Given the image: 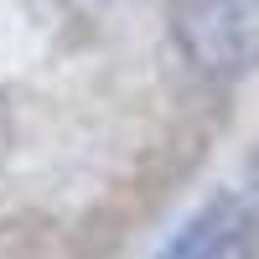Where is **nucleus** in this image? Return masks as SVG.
Returning <instances> with one entry per match:
<instances>
[{
  "mask_svg": "<svg viewBox=\"0 0 259 259\" xmlns=\"http://www.w3.org/2000/svg\"><path fill=\"white\" fill-rule=\"evenodd\" d=\"M171 31H177V47L187 52V62L212 78L239 73L254 52V31L239 0H177Z\"/></svg>",
  "mask_w": 259,
  "mask_h": 259,
  "instance_id": "f257e3e1",
  "label": "nucleus"
},
{
  "mask_svg": "<svg viewBox=\"0 0 259 259\" xmlns=\"http://www.w3.org/2000/svg\"><path fill=\"white\" fill-rule=\"evenodd\" d=\"M249 228H254V197L228 192V197H212L207 207L192 212L156 259H233V249L249 239Z\"/></svg>",
  "mask_w": 259,
  "mask_h": 259,
  "instance_id": "f03ea898",
  "label": "nucleus"
}]
</instances>
